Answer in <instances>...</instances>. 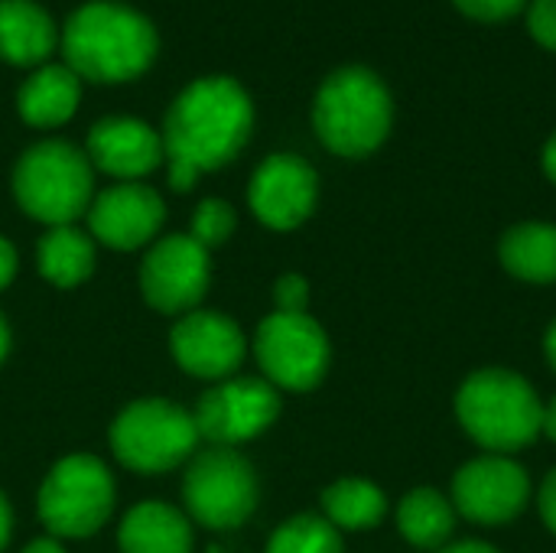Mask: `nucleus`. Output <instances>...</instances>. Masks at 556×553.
I'll return each instance as SVG.
<instances>
[{
	"label": "nucleus",
	"mask_w": 556,
	"mask_h": 553,
	"mask_svg": "<svg viewBox=\"0 0 556 553\" xmlns=\"http://www.w3.org/2000/svg\"><path fill=\"white\" fill-rule=\"evenodd\" d=\"M254 127L248 91L225 75L199 78L169 104L163 124V153L169 186L186 192L205 169H218L241 153Z\"/></svg>",
	"instance_id": "1"
},
{
	"label": "nucleus",
	"mask_w": 556,
	"mask_h": 553,
	"mask_svg": "<svg viewBox=\"0 0 556 553\" xmlns=\"http://www.w3.org/2000/svg\"><path fill=\"white\" fill-rule=\"evenodd\" d=\"M156 26L134 7L91 0L65 20V65L88 81H130L156 59Z\"/></svg>",
	"instance_id": "2"
},
{
	"label": "nucleus",
	"mask_w": 556,
	"mask_h": 553,
	"mask_svg": "<svg viewBox=\"0 0 556 553\" xmlns=\"http://www.w3.org/2000/svg\"><path fill=\"white\" fill-rule=\"evenodd\" d=\"M394 121V101L388 85L365 65L336 68L316 91L313 127L319 140L339 156L375 153Z\"/></svg>",
	"instance_id": "3"
},
{
	"label": "nucleus",
	"mask_w": 556,
	"mask_h": 553,
	"mask_svg": "<svg viewBox=\"0 0 556 553\" xmlns=\"http://www.w3.org/2000/svg\"><path fill=\"white\" fill-rule=\"evenodd\" d=\"M456 417L479 447L508 456L538 440L544 427V404L518 372L479 368L456 394Z\"/></svg>",
	"instance_id": "4"
},
{
	"label": "nucleus",
	"mask_w": 556,
	"mask_h": 553,
	"mask_svg": "<svg viewBox=\"0 0 556 553\" xmlns=\"http://www.w3.org/2000/svg\"><path fill=\"white\" fill-rule=\"evenodd\" d=\"M91 189V160L65 140H42L29 147L13 169L20 209L49 228L72 225L81 212H88Z\"/></svg>",
	"instance_id": "5"
},
{
	"label": "nucleus",
	"mask_w": 556,
	"mask_h": 553,
	"mask_svg": "<svg viewBox=\"0 0 556 553\" xmlns=\"http://www.w3.org/2000/svg\"><path fill=\"white\" fill-rule=\"evenodd\" d=\"M195 417L182 407L147 398L124 407L111 427L114 456L134 473H166L176 469L199 443Z\"/></svg>",
	"instance_id": "6"
},
{
	"label": "nucleus",
	"mask_w": 556,
	"mask_h": 553,
	"mask_svg": "<svg viewBox=\"0 0 556 553\" xmlns=\"http://www.w3.org/2000/svg\"><path fill=\"white\" fill-rule=\"evenodd\" d=\"M114 508V479L94 456H68L39 489V518L55 538L94 535Z\"/></svg>",
	"instance_id": "7"
},
{
	"label": "nucleus",
	"mask_w": 556,
	"mask_h": 553,
	"mask_svg": "<svg viewBox=\"0 0 556 553\" xmlns=\"http://www.w3.org/2000/svg\"><path fill=\"white\" fill-rule=\"evenodd\" d=\"M186 508L189 515L212 528V531H228L248 521V515L257 505V479L254 469L244 456L235 450H208L202 453L189 473H186Z\"/></svg>",
	"instance_id": "8"
},
{
	"label": "nucleus",
	"mask_w": 556,
	"mask_h": 553,
	"mask_svg": "<svg viewBox=\"0 0 556 553\" xmlns=\"http://www.w3.org/2000/svg\"><path fill=\"white\" fill-rule=\"evenodd\" d=\"M254 355L277 388L309 391L329 368V339L306 313H274L257 326Z\"/></svg>",
	"instance_id": "9"
},
{
	"label": "nucleus",
	"mask_w": 556,
	"mask_h": 553,
	"mask_svg": "<svg viewBox=\"0 0 556 553\" xmlns=\"http://www.w3.org/2000/svg\"><path fill=\"white\" fill-rule=\"evenodd\" d=\"M280 414V394L261 378H228L195 407L199 437L215 447H235L264 433Z\"/></svg>",
	"instance_id": "10"
},
{
	"label": "nucleus",
	"mask_w": 556,
	"mask_h": 553,
	"mask_svg": "<svg viewBox=\"0 0 556 553\" xmlns=\"http://www.w3.org/2000/svg\"><path fill=\"white\" fill-rule=\"evenodd\" d=\"M531 499L528 473L502 453L479 456L466 463L453 479V505L463 518L498 528L515 521Z\"/></svg>",
	"instance_id": "11"
},
{
	"label": "nucleus",
	"mask_w": 556,
	"mask_h": 553,
	"mask_svg": "<svg viewBox=\"0 0 556 553\" xmlns=\"http://www.w3.org/2000/svg\"><path fill=\"white\" fill-rule=\"evenodd\" d=\"M140 290L160 313H186L208 290V251L189 235L156 241L140 267Z\"/></svg>",
	"instance_id": "12"
},
{
	"label": "nucleus",
	"mask_w": 556,
	"mask_h": 553,
	"mask_svg": "<svg viewBox=\"0 0 556 553\" xmlns=\"http://www.w3.org/2000/svg\"><path fill=\"white\" fill-rule=\"evenodd\" d=\"M316 196H319L316 169L293 153L267 156L254 169L248 189L251 212L274 231H290L303 225L316 209Z\"/></svg>",
	"instance_id": "13"
},
{
	"label": "nucleus",
	"mask_w": 556,
	"mask_h": 553,
	"mask_svg": "<svg viewBox=\"0 0 556 553\" xmlns=\"http://www.w3.org/2000/svg\"><path fill=\"white\" fill-rule=\"evenodd\" d=\"M166 218L163 199L140 183H121L104 189L88 205V228L91 238L114 251H134L160 231Z\"/></svg>",
	"instance_id": "14"
},
{
	"label": "nucleus",
	"mask_w": 556,
	"mask_h": 553,
	"mask_svg": "<svg viewBox=\"0 0 556 553\" xmlns=\"http://www.w3.org/2000/svg\"><path fill=\"white\" fill-rule=\"evenodd\" d=\"M169 349L182 372L195 378H228L244 359V336L228 316L199 310L173 326Z\"/></svg>",
	"instance_id": "15"
},
{
	"label": "nucleus",
	"mask_w": 556,
	"mask_h": 553,
	"mask_svg": "<svg viewBox=\"0 0 556 553\" xmlns=\"http://www.w3.org/2000/svg\"><path fill=\"white\" fill-rule=\"evenodd\" d=\"M163 137L137 117H104L88 130V160L117 179H140L163 160Z\"/></svg>",
	"instance_id": "16"
},
{
	"label": "nucleus",
	"mask_w": 556,
	"mask_h": 553,
	"mask_svg": "<svg viewBox=\"0 0 556 553\" xmlns=\"http://www.w3.org/2000/svg\"><path fill=\"white\" fill-rule=\"evenodd\" d=\"M55 42V23L39 3L0 0V59L10 65H42Z\"/></svg>",
	"instance_id": "17"
},
{
	"label": "nucleus",
	"mask_w": 556,
	"mask_h": 553,
	"mask_svg": "<svg viewBox=\"0 0 556 553\" xmlns=\"http://www.w3.org/2000/svg\"><path fill=\"white\" fill-rule=\"evenodd\" d=\"M81 98L78 75L68 65H39L16 95V111L33 127H59L65 124Z\"/></svg>",
	"instance_id": "18"
},
{
	"label": "nucleus",
	"mask_w": 556,
	"mask_h": 553,
	"mask_svg": "<svg viewBox=\"0 0 556 553\" xmlns=\"http://www.w3.org/2000/svg\"><path fill=\"white\" fill-rule=\"evenodd\" d=\"M117 544L121 553H189L192 528L173 505L143 502L127 512Z\"/></svg>",
	"instance_id": "19"
},
{
	"label": "nucleus",
	"mask_w": 556,
	"mask_h": 553,
	"mask_svg": "<svg viewBox=\"0 0 556 553\" xmlns=\"http://www.w3.org/2000/svg\"><path fill=\"white\" fill-rule=\"evenodd\" d=\"M502 267L528 284H556V225L521 222L502 235Z\"/></svg>",
	"instance_id": "20"
},
{
	"label": "nucleus",
	"mask_w": 556,
	"mask_h": 553,
	"mask_svg": "<svg viewBox=\"0 0 556 553\" xmlns=\"http://www.w3.org/2000/svg\"><path fill=\"white\" fill-rule=\"evenodd\" d=\"M39 274L55 287H75L94 271V241L75 225H55L36 248Z\"/></svg>",
	"instance_id": "21"
},
{
	"label": "nucleus",
	"mask_w": 556,
	"mask_h": 553,
	"mask_svg": "<svg viewBox=\"0 0 556 553\" xmlns=\"http://www.w3.org/2000/svg\"><path fill=\"white\" fill-rule=\"evenodd\" d=\"M456 528V505L437 489H414L397 508V531L424 551H437Z\"/></svg>",
	"instance_id": "22"
},
{
	"label": "nucleus",
	"mask_w": 556,
	"mask_h": 553,
	"mask_svg": "<svg viewBox=\"0 0 556 553\" xmlns=\"http://www.w3.org/2000/svg\"><path fill=\"white\" fill-rule=\"evenodd\" d=\"M323 508H326V521L332 528L368 531L384 518L388 499L368 479H339L323 492Z\"/></svg>",
	"instance_id": "23"
},
{
	"label": "nucleus",
	"mask_w": 556,
	"mask_h": 553,
	"mask_svg": "<svg viewBox=\"0 0 556 553\" xmlns=\"http://www.w3.org/2000/svg\"><path fill=\"white\" fill-rule=\"evenodd\" d=\"M267 553H342V538L326 518L296 515L274 531Z\"/></svg>",
	"instance_id": "24"
},
{
	"label": "nucleus",
	"mask_w": 556,
	"mask_h": 553,
	"mask_svg": "<svg viewBox=\"0 0 556 553\" xmlns=\"http://www.w3.org/2000/svg\"><path fill=\"white\" fill-rule=\"evenodd\" d=\"M231 231H235V209L228 202H222V199L199 202V209L192 215V231H189L192 241H199L208 251V248L222 244Z\"/></svg>",
	"instance_id": "25"
},
{
	"label": "nucleus",
	"mask_w": 556,
	"mask_h": 553,
	"mask_svg": "<svg viewBox=\"0 0 556 553\" xmlns=\"http://www.w3.org/2000/svg\"><path fill=\"white\" fill-rule=\"evenodd\" d=\"M466 16L482 20V23H502L511 20L528 0H453Z\"/></svg>",
	"instance_id": "26"
},
{
	"label": "nucleus",
	"mask_w": 556,
	"mask_h": 553,
	"mask_svg": "<svg viewBox=\"0 0 556 553\" xmlns=\"http://www.w3.org/2000/svg\"><path fill=\"white\" fill-rule=\"evenodd\" d=\"M528 29L544 49L556 52V0H534L528 7Z\"/></svg>",
	"instance_id": "27"
},
{
	"label": "nucleus",
	"mask_w": 556,
	"mask_h": 553,
	"mask_svg": "<svg viewBox=\"0 0 556 553\" xmlns=\"http://www.w3.org/2000/svg\"><path fill=\"white\" fill-rule=\"evenodd\" d=\"M274 300H277V313H306L309 303V284L300 274H287L277 280L274 287Z\"/></svg>",
	"instance_id": "28"
},
{
	"label": "nucleus",
	"mask_w": 556,
	"mask_h": 553,
	"mask_svg": "<svg viewBox=\"0 0 556 553\" xmlns=\"http://www.w3.org/2000/svg\"><path fill=\"white\" fill-rule=\"evenodd\" d=\"M538 505H541L544 525L551 528V535H556V469L547 473V479L541 486V495H538Z\"/></svg>",
	"instance_id": "29"
},
{
	"label": "nucleus",
	"mask_w": 556,
	"mask_h": 553,
	"mask_svg": "<svg viewBox=\"0 0 556 553\" xmlns=\"http://www.w3.org/2000/svg\"><path fill=\"white\" fill-rule=\"evenodd\" d=\"M13 274H16V248L7 238H0V290L10 287Z\"/></svg>",
	"instance_id": "30"
},
{
	"label": "nucleus",
	"mask_w": 556,
	"mask_h": 553,
	"mask_svg": "<svg viewBox=\"0 0 556 553\" xmlns=\"http://www.w3.org/2000/svg\"><path fill=\"white\" fill-rule=\"evenodd\" d=\"M437 553H502L498 548L485 544V541H456V544H446Z\"/></svg>",
	"instance_id": "31"
},
{
	"label": "nucleus",
	"mask_w": 556,
	"mask_h": 553,
	"mask_svg": "<svg viewBox=\"0 0 556 553\" xmlns=\"http://www.w3.org/2000/svg\"><path fill=\"white\" fill-rule=\"evenodd\" d=\"M10 528H13V515H10V505H7V499H3V492H0V551H3L7 541H10Z\"/></svg>",
	"instance_id": "32"
},
{
	"label": "nucleus",
	"mask_w": 556,
	"mask_h": 553,
	"mask_svg": "<svg viewBox=\"0 0 556 553\" xmlns=\"http://www.w3.org/2000/svg\"><path fill=\"white\" fill-rule=\"evenodd\" d=\"M544 173L551 176V183H556V134L544 147Z\"/></svg>",
	"instance_id": "33"
},
{
	"label": "nucleus",
	"mask_w": 556,
	"mask_h": 553,
	"mask_svg": "<svg viewBox=\"0 0 556 553\" xmlns=\"http://www.w3.org/2000/svg\"><path fill=\"white\" fill-rule=\"evenodd\" d=\"M541 430L556 443V398L551 404H544V427Z\"/></svg>",
	"instance_id": "34"
},
{
	"label": "nucleus",
	"mask_w": 556,
	"mask_h": 553,
	"mask_svg": "<svg viewBox=\"0 0 556 553\" xmlns=\"http://www.w3.org/2000/svg\"><path fill=\"white\" fill-rule=\"evenodd\" d=\"M23 553H65V551H62L52 538H39V541H33V544H29Z\"/></svg>",
	"instance_id": "35"
},
{
	"label": "nucleus",
	"mask_w": 556,
	"mask_h": 553,
	"mask_svg": "<svg viewBox=\"0 0 556 553\" xmlns=\"http://www.w3.org/2000/svg\"><path fill=\"white\" fill-rule=\"evenodd\" d=\"M544 352H547V362L554 365V372H556V319H554V326L547 329V339H544Z\"/></svg>",
	"instance_id": "36"
},
{
	"label": "nucleus",
	"mask_w": 556,
	"mask_h": 553,
	"mask_svg": "<svg viewBox=\"0 0 556 553\" xmlns=\"http://www.w3.org/2000/svg\"><path fill=\"white\" fill-rule=\"evenodd\" d=\"M7 349H10V332H7V323H3V316H0V362H3V355H7Z\"/></svg>",
	"instance_id": "37"
}]
</instances>
